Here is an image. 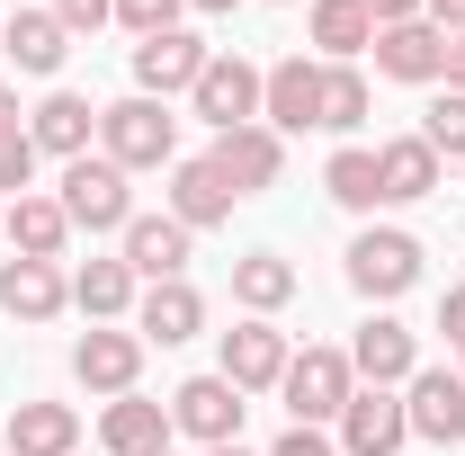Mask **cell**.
<instances>
[{
	"label": "cell",
	"instance_id": "obj_1",
	"mask_svg": "<svg viewBox=\"0 0 465 456\" xmlns=\"http://www.w3.org/2000/svg\"><path fill=\"white\" fill-rule=\"evenodd\" d=\"M99 153H108L116 171H171L179 162V116L171 99H116V108H99Z\"/></svg>",
	"mask_w": 465,
	"mask_h": 456
},
{
	"label": "cell",
	"instance_id": "obj_2",
	"mask_svg": "<svg viewBox=\"0 0 465 456\" xmlns=\"http://www.w3.org/2000/svg\"><path fill=\"white\" fill-rule=\"evenodd\" d=\"M63 215H72V233H125L134 224V188H125V171L108 153L63 162Z\"/></svg>",
	"mask_w": 465,
	"mask_h": 456
},
{
	"label": "cell",
	"instance_id": "obj_3",
	"mask_svg": "<svg viewBox=\"0 0 465 456\" xmlns=\"http://www.w3.org/2000/svg\"><path fill=\"white\" fill-rule=\"evenodd\" d=\"M278 394H287L295 421H341L349 394H358V367H349V349H304V358H287V376H278Z\"/></svg>",
	"mask_w": 465,
	"mask_h": 456
},
{
	"label": "cell",
	"instance_id": "obj_4",
	"mask_svg": "<svg viewBox=\"0 0 465 456\" xmlns=\"http://www.w3.org/2000/svg\"><path fill=\"white\" fill-rule=\"evenodd\" d=\"M349 286H358L367 304L411 295V286H420V242H411V233H394V224L358 233V242H349Z\"/></svg>",
	"mask_w": 465,
	"mask_h": 456
},
{
	"label": "cell",
	"instance_id": "obj_5",
	"mask_svg": "<svg viewBox=\"0 0 465 456\" xmlns=\"http://www.w3.org/2000/svg\"><path fill=\"white\" fill-rule=\"evenodd\" d=\"M260 63H242V55H215L206 72H197V90H188V108L206 116L215 134H232V125H260Z\"/></svg>",
	"mask_w": 465,
	"mask_h": 456
},
{
	"label": "cell",
	"instance_id": "obj_6",
	"mask_svg": "<svg viewBox=\"0 0 465 456\" xmlns=\"http://www.w3.org/2000/svg\"><path fill=\"white\" fill-rule=\"evenodd\" d=\"M287 358H295L287 332L251 313V322H232V332H224V367H215V376H224L232 394H269V385L287 376Z\"/></svg>",
	"mask_w": 465,
	"mask_h": 456
},
{
	"label": "cell",
	"instance_id": "obj_7",
	"mask_svg": "<svg viewBox=\"0 0 465 456\" xmlns=\"http://www.w3.org/2000/svg\"><path fill=\"white\" fill-rule=\"evenodd\" d=\"M215 63V45L206 36H188V27H171V36H143L134 45V90L143 99H179V90H197V72Z\"/></svg>",
	"mask_w": 465,
	"mask_h": 456
},
{
	"label": "cell",
	"instance_id": "obj_8",
	"mask_svg": "<svg viewBox=\"0 0 465 456\" xmlns=\"http://www.w3.org/2000/svg\"><path fill=\"white\" fill-rule=\"evenodd\" d=\"M341 448H349V456H403V448H411L403 394H394V385H358L349 411H341Z\"/></svg>",
	"mask_w": 465,
	"mask_h": 456
},
{
	"label": "cell",
	"instance_id": "obj_9",
	"mask_svg": "<svg viewBox=\"0 0 465 456\" xmlns=\"http://www.w3.org/2000/svg\"><path fill=\"white\" fill-rule=\"evenodd\" d=\"M260 125H278V134H304V125H322V63H269V81H260Z\"/></svg>",
	"mask_w": 465,
	"mask_h": 456
},
{
	"label": "cell",
	"instance_id": "obj_10",
	"mask_svg": "<svg viewBox=\"0 0 465 456\" xmlns=\"http://www.w3.org/2000/svg\"><path fill=\"white\" fill-rule=\"evenodd\" d=\"M403 421L411 439H430V448H457L465 439V376H448V367H420L403 385Z\"/></svg>",
	"mask_w": 465,
	"mask_h": 456
},
{
	"label": "cell",
	"instance_id": "obj_11",
	"mask_svg": "<svg viewBox=\"0 0 465 456\" xmlns=\"http://www.w3.org/2000/svg\"><path fill=\"white\" fill-rule=\"evenodd\" d=\"M215 171L232 179V197L278 188V171H287V134H278V125H232V134H215Z\"/></svg>",
	"mask_w": 465,
	"mask_h": 456
},
{
	"label": "cell",
	"instance_id": "obj_12",
	"mask_svg": "<svg viewBox=\"0 0 465 456\" xmlns=\"http://www.w3.org/2000/svg\"><path fill=\"white\" fill-rule=\"evenodd\" d=\"M72 376L90 385V394H134V376H143V332H81L72 341Z\"/></svg>",
	"mask_w": 465,
	"mask_h": 456
},
{
	"label": "cell",
	"instance_id": "obj_13",
	"mask_svg": "<svg viewBox=\"0 0 465 456\" xmlns=\"http://www.w3.org/2000/svg\"><path fill=\"white\" fill-rule=\"evenodd\" d=\"M171 430L206 439V448H232V439H242V394H232L224 376H188L171 394Z\"/></svg>",
	"mask_w": 465,
	"mask_h": 456
},
{
	"label": "cell",
	"instance_id": "obj_14",
	"mask_svg": "<svg viewBox=\"0 0 465 456\" xmlns=\"http://www.w3.org/2000/svg\"><path fill=\"white\" fill-rule=\"evenodd\" d=\"M134 332H143V349H153V341H162V349L197 341V332H206V295H197L188 278L143 286V295H134Z\"/></svg>",
	"mask_w": 465,
	"mask_h": 456
},
{
	"label": "cell",
	"instance_id": "obj_15",
	"mask_svg": "<svg viewBox=\"0 0 465 456\" xmlns=\"http://www.w3.org/2000/svg\"><path fill=\"white\" fill-rule=\"evenodd\" d=\"M349 367H358V385H411V376H420V341H411L394 313H376V322H358Z\"/></svg>",
	"mask_w": 465,
	"mask_h": 456
},
{
	"label": "cell",
	"instance_id": "obj_16",
	"mask_svg": "<svg viewBox=\"0 0 465 456\" xmlns=\"http://www.w3.org/2000/svg\"><path fill=\"white\" fill-rule=\"evenodd\" d=\"M116 242H125V251H116V260H125V269H134V278H188V242H197V233L179 224V215H134V224L116 233Z\"/></svg>",
	"mask_w": 465,
	"mask_h": 456
},
{
	"label": "cell",
	"instance_id": "obj_17",
	"mask_svg": "<svg viewBox=\"0 0 465 456\" xmlns=\"http://www.w3.org/2000/svg\"><path fill=\"white\" fill-rule=\"evenodd\" d=\"M171 215H179L188 233H206V224H224V215H232V179L215 171V153L171 162Z\"/></svg>",
	"mask_w": 465,
	"mask_h": 456
},
{
	"label": "cell",
	"instance_id": "obj_18",
	"mask_svg": "<svg viewBox=\"0 0 465 456\" xmlns=\"http://www.w3.org/2000/svg\"><path fill=\"white\" fill-rule=\"evenodd\" d=\"M63 304H72V278H63L54 260H0V313H18V322H54Z\"/></svg>",
	"mask_w": 465,
	"mask_h": 456
},
{
	"label": "cell",
	"instance_id": "obj_19",
	"mask_svg": "<svg viewBox=\"0 0 465 456\" xmlns=\"http://www.w3.org/2000/svg\"><path fill=\"white\" fill-rule=\"evenodd\" d=\"M0 439H9V456H81V411L72 402H18L0 421Z\"/></svg>",
	"mask_w": 465,
	"mask_h": 456
},
{
	"label": "cell",
	"instance_id": "obj_20",
	"mask_svg": "<svg viewBox=\"0 0 465 456\" xmlns=\"http://www.w3.org/2000/svg\"><path fill=\"white\" fill-rule=\"evenodd\" d=\"M376 72H385V81H439V72H448V36H439L430 18L376 27Z\"/></svg>",
	"mask_w": 465,
	"mask_h": 456
},
{
	"label": "cell",
	"instance_id": "obj_21",
	"mask_svg": "<svg viewBox=\"0 0 465 456\" xmlns=\"http://www.w3.org/2000/svg\"><path fill=\"white\" fill-rule=\"evenodd\" d=\"M99 448L108 456H162L171 448V411L143 402V394H116L108 411H99Z\"/></svg>",
	"mask_w": 465,
	"mask_h": 456
},
{
	"label": "cell",
	"instance_id": "obj_22",
	"mask_svg": "<svg viewBox=\"0 0 465 456\" xmlns=\"http://www.w3.org/2000/svg\"><path fill=\"white\" fill-rule=\"evenodd\" d=\"M90 134H99V108H90L81 90H54L45 108L27 116V144H36V153H63V162H81V153H90Z\"/></svg>",
	"mask_w": 465,
	"mask_h": 456
},
{
	"label": "cell",
	"instance_id": "obj_23",
	"mask_svg": "<svg viewBox=\"0 0 465 456\" xmlns=\"http://www.w3.org/2000/svg\"><path fill=\"white\" fill-rule=\"evenodd\" d=\"M376 188H385V206H411V197H430V188H439V153H430L420 134H394V144H376Z\"/></svg>",
	"mask_w": 465,
	"mask_h": 456
},
{
	"label": "cell",
	"instance_id": "obj_24",
	"mask_svg": "<svg viewBox=\"0 0 465 456\" xmlns=\"http://www.w3.org/2000/svg\"><path fill=\"white\" fill-rule=\"evenodd\" d=\"M9 251L18 260H63V242H72V215H63V197H9Z\"/></svg>",
	"mask_w": 465,
	"mask_h": 456
},
{
	"label": "cell",
	"instance_id": "obj_25",
	"mask_svg": "<svg viewBox=\"0 0 465 456\" xmlns=\"http://www.w3.org/2000/svg\"><path fill=\"white\" fill-rule=\"evenodd\" d=\"M0 55H18V72H63V55H72V27H63L54 9H18V18L0 27Z\"/></svg>",
	"mask_w": 465,
	"mask_h": 456
},
{
	"label": "cell",
	"instance_id": "obj_26",
	"mask_svg": "<svg viewBox=\"0 0 465 456\" xmlns=\"http://www.w3.org/2000/svg\"><path fill=\"white\" fill-rule=\"evenodd\" d=\"M313 45H322L331 63L367 55V45H376V18H367V0H313Z\"/></svg>",
	"mask_w": 465,
	"mask_h": 456
},
{
	"label": "cell",
	"instance_id": "obj_27",
	"mask_svg": "<svg viewBox=\"0 0 465 456\" xmlns=\"http://www.w3.org/2000/svg\"><path fill=\"white\" fill-rule=\"evenodd\" d=\"M232 295H242V304L269 322V313H278V304L295 295V269L278 260V251H251V260H232Z\"/></svg>",
	"mask_w": 465,
	"mask_h": 456
},
{
	"label": "cell",
	"instance_id": "obj_28",
	"mask_svg": "<svg viewBox=\"0 0 465 456\" xmlns=\"http://www.w3.org/2000/svg\"><path fill=\"white\" fill-rule=\"evenodd\" d=\"M72 304H81L90 322H116V313L134 304V269H125V260H90V269L72 278Z\"/></svg>",
	"mask_w": 465,
	"mask_h": 456
},
{
	"label": "cell",
	"instance_id": "obj_29",
	"mask_svg": "<svg viewBox=\"0 0 465 456\" xmlns=\"http://www.w3.org/2000/svg\"><path fill=\"white\" fill-rule=\"evenodd\" d=\"M358 125H367V72L322 63V134H358Z\"/></svg>",
	"mask_w": 465,
	"mask_h": 456
},
{
	"label": "cell",
	"instance_id": "obj_30",
	"mask_svg": "<svg viewBox=\"0 0 465 456\" xmlns=\"http://www.w3.org/2000/svg\"><path fill=\"white\" fill-rule=\"evenodd\" d=\"M322 188H331L341 206H358V215H367V206H385V188H376V153H367V144H341V153H331V171H322Z\"/></svg>",
	"mask_w": 465,
	"mask_h": 456
},
{
	"label": "cell",
	"instance_id": "obj_31",
	"mask_svg": "<svg viewBox=\"0 0 465 456\" xmlns=\"http://www.w3.org/2000/svg\"><path fill=\"white\" fill-rule=\"evenodd\" d=\"M420 144H430L439 162H465V90L430 99V116H420Z\"/></svg>",
	"mask_w": 465,
	"mask_h": 456
},
{
	"label": "cell",
	"instance_id": "obj_32",
	"mask_svg": "<svg viewBox=\"0 0 465 456\" xmlns=\"http://www.w3.org/2000/svg\"><path fill=\"white\" fill-rule=\"evenodd\" d=\"M179 9H188V0H116V18H125L134 36H171Z\"/></svg>",
	"mask_w": 465,
	"mask_h": 456
},
{
	"label": "cell",
	"instance_id": "obj_33",
	"mask_svg": "<svg viewBox=\"0 0 465 456\" xmlns=\"http://www.w3.org/2000/svg\"><path fill=\"white\" fill-rule=\"evenodd\" d=\"M27 179H36V144L27 134H0V197H27Z\"/></svg>",
	"mask_w": 465,
	"mask_h": 456
},
{
	"label": "cell",
	"instance_id": "obj_34",
	"mask_svg": "<svg viewBox=\"0 0 465 456\" xmlns=\"http://www.w3.org/2000/svg\"><path fill=\"white\" fill-rule=\"evenodd\" d=\"M54 18L72 27V36H90V27H108V18H116V0H54Z\"/></svg>",
	"mask_w": 465,
	"mask_h": 456
},
{
	"label": "cell",
	"instance_id": "obj_35",
	"mask_svg": "<svg viewBox=\"0 0 465 456\" xmlns=\"http://www.w3.org/2000/svg\"><path fill=\"white\" fill-rule=\"evenodd\" d=\"M269 456H341V448H331V439H322L313 421H295V430H287V439H278Z\"/></svg>",
	"mask_w": 465,
	"mask_h": 456
},
{
	"label": "cell",
	"instance_id": "obj_36",
	"mask_svg": "<svg viewBox=\"0 0 465 456\" xmlns=\"http://www.w3.org/2000/svg\"><path fill=\"white\" fill-rule=\"evenodd\" d=\"M439 332L465 349V286H448V295H439Z\"/></svg>",
	"mask_w": 465,
	"mask_h": 456
},
{
	"label": "cell",
	"instance_id": "obj_37",
	"mask_svg": "<svg viewBox=\"0 0 465 456\" xmlns=\"http://www.w3.org/2000/svg\"><path fill=\"white\" fill-rule=\"evenodd\" d=\"M420 9H430V0H367V18H376V27H403V18H420Z\"/></svg>",
	"mask_w": 465,
	"mask_h": 456
},
{
	"label": "cell",
	"instance_id": "obj_38",
	"mask_svg": "<svg viewBox=\"0 0 465 456\" xmlns=\"http://www.w3.org/2000/svg\"><path fill=\"white\" fill-rule=\"evenodd\" d=\"M420 18H430V27H439V36H465V0H430V9H420Z\"/></svg>",
	"mask_w": 465,
	"mask_h": 456
},
{
	"label": "cell",
	"instance_id": "obj_39",
	"mask_svg": "<svg viewBox=\"0 0 465 456\" xmlns=\"http://www.w3.org/2000/svg\"><path fill=\"white\" fill-rule=\"evenodd\" d=\"M448 90H465V36H448V72H439Z\"/></svg>",
	"mask_w": 465,
	"mask_h": 456
},
{
	"label": "cell",
	"instance_id": "obj_40",
	"mask_svg": "<svg viewBox=\"0 0 465 456\" xmlns=\"http://www.w3.org/2000/svg\"><path fill=\"white\" fill-rule=\"evenodd\" d=\"M0 134H27V125H18V99H9V90H0Z\"/></svg>",
	"mask_w": 465,
	"mask_h": 456
},
{
	"label": "cell",
	"instance_id": "obj_41",
	"mask_svg": "<svg viewBox=\"0 0 465 456\" xmlns=\"http://www.w3.org/2000/svg\"><path fill=\"white\" fill-rule=\"evenodd\" d=\"M188 9H242V0H188Z\"/></svg>",
	"mask_w": 465,
	"mask_h": 456
},
{
	"label": "cell",
	"instance_id": "obj_42",
	"mask_svg": "<svg viewBox=\"0 0 465 456\" xmlns=\"http://www.w3.org/2000/svg\"><path fill=\"white\" fill-rule=\"evenodd\" d=\"M206 456H251V448H242V439H232V448H206Z\"/></svg>",
	"mask_w": 465,
	"mask_h": 456
},
{
	"label": "cell",
	"instance_id": "obj_43",
	"mask_svg": "<svg viewBox=\"0 0 465 456\" xmlns=\"http://www.w3.org/2000/svg\"><path fill=\"white\" fill-rule=\"evenodd\" d=\"M0 224H9V206H0ZM0 242H9V233H0Z\"/></svg>",
	"mask_w": 465,
	"mask_h": 456
},
{
	"label": "cell",
	"instance_id": "obj_44",
	"mask_svg": "<svg viewBox=\"0 0 465 456\" xmlns=\"http://www.w3.org/2000/svg\"><path fill=\"white\" fill-rule=\"evenodd\" d=\"M457 376H465V349H457Z\"/></svg>",
	"mask_w": 465,
	"mask_h": 456
},
{
	"label": "cell",
	"instance_id": "obj_45",
	"mask_svg": "<svg viewBox=\"0 0 465 456\" xmlns=\"http://www.w3.org/2000/svg\"><path fill=\"white\" fill-rule=\"evenodd\" d=\"M0 456H9V439H0Z\"/></svg>",
	"mask_w": 465,
	"mask_h": 456
},
{
	"label": "cell",
	"instance_id": "obj_46",
	"mask_svg": "<svg viewBox=\"0 0 465 456\" xmlns=\"http://www.w3.org/2000/svg\"><path fill=\"white\" fill-rule=\"evenodd\" d=\"M162 456H171V448H162Z\"/></svg>",
	"mask_w": 465,
	"mask_h": 456
}]
</instances>
